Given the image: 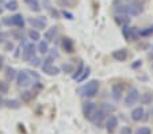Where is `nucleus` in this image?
I'll return each instance as SVG.
<instances>
[{
	"instance_id": "f257e3e1",
	"label": "nucleus",
	"mask_w": 153,
	"mask_h": 134,
	"mask_svg": "<svg viewBox=\"0 0 153 134\" xmlns=\"http://www.w3.org/2000/svg\"><path fill=\"white\" fill-rule=\"evenodd\" d=\"M1 23L6 24V26H14V27H19L20 30L25 29V18L22 16V14H15L12 16H6L3 18Z\"/></svg>"
},
{
	"instance_id": "f03ea898",
	"label": "nucleus",
	"mask_w": 153,
	"mask_h": 134,
	"mask_svg": "<svg viewBox=\"0 0 153 134\" xmlns=\"http://www.w3.org/2000/svg\"><path fill=\"white\" fill-rule=\"evenodd\" d=\"M122 35L126 41H137L140 38V30L131 26H122Z\"/></svg>"
},
{
	"instance_id": "7ed1b4c3",
	"label": "nucleus",
	"mask_w": 153,
	"mask_h": 134,
	"mask_svg": "<svg viewBox=\"0 0 153 134\" xmlns=\"http://www.w3.org/2000/svg\"><path fill=\"white\" fill-rule=\"evenodd\" d=\"M142 12H144V7H142V4L140 3L138 0H136V1H129V3L126 4V14L129 15V16H138Z\"/></svg>"
},
{
	"instance_id": "20e7f679",
	"label": "nucleus",
	"mask_w": 153,
	"mask_h": 134,
	"mask_svg": "<svg viewBox=\"0 0 153 134\" xmlns=\"http://www.w3.org/2000/svg\"><path fill=\"white\" fill-rule=\"evenodd\" d=\"M99 91V81L98 80H91L88 81L83 88V95L85 98H94Z\"/></svg>"
},
{
	"instance_id": "39448f33",
	"label": "nucleus",
	"mask_w": 153,
	"mask_h": 134,
	"mask_svg": "<svg viewBox=\"0 0 153 134\" xmlns=\"http://www.w3.org/2000/svg\"><path fill=\"white\" fill-rule=\"evenodd\" d=\"M15 80H16V84L18 87H29L30 84H33L31 81V76H30L29 70H20V72L16 73V77H15Z\"/></svg>"
},
{
	"instance_id": "423d86ee",
	"label": "nucleus",
	"mask_w": 153,
	"mask_h": 134,
	"mask_svg": "<svg viewBox=\"0 0 153 134\" xmlns=\"http://www.w3.org/2000/svg\"><path fill=\"white\" fill-rule=\"evenodd\" d=\"M35 53H37V46L34 45V42H27L22 49V58H23V61L29 62L35 56Z\"/></svg>"
},
{
	"instance_id": "0eeeda50",
	"label": "nucleus",
	"mask_w": 153,
	"mask_h": 134,
	"mask_svg": "<svg viewBox=\"0 0 153 134\" xmlns=\"http://www.w3.org/2000/svg\"><path fill=\"white\" fill-rule=\"evenodd\" d=\"M140 99V91L137 88H130L129 92H127L126 98H125V106L130 107V106L136 104Z\"/></svg>"
},
{
	"instance_id": "6e6552de",
	"label": "nucleus",
	"mask_w": 153,
	"mask_h": 134,
	"mask_svg": "<svg viewBox=\"0 0 153 134\" xmlns=\"http://www.w3.org/2000/svg\"><path fill=\"white\" fill-rule=\"evenodd\" d=\"M29 23L33 26V29L35 30H42L46 27V18L45 16H38V18H30L29 19Z\"/></svg>"
},
{
	"instance_id": "1a4fd4ad",
	"label": "nucleus",
	"mask_w": 153,
	"mask_h": 134,
	"mask_svg": "<svg viewBox=\"0 0 153 134\" xmlns=\"http://www.w3.org/2000/svg\"><path fill=\"white\" fill-rule=\"evenodd\" d=\"M96 108H98L96 103H94V102H85L83 104V114H84V117L90 121L91 117H92V114L95 113Z\"/></svg>"
},
{
	"instance_id": "9d476101",
	"label": "nucleus",
	"mask_w": 153,
	"mask_h": 134,
	"mask_svg": "<svg viewBox=\"0 0 153 134\" xmlns=\"http://www.w3.org/2000/svg\"><path fill=\"white\" fill-rule=\"evenodd\" d=\"M104 118H106V114H104L100 108H96L95 113L92 114V117H91L90 121L94 123V125H96V126H99V127H100V125H102V122L104 121Z\"/></svg>"
},
{
	"instance_id": "9b49d317",
	"label": "nucleus",
	"mask_w": 153,
	"mask_h": 134,
	"mask_svg": "<svg viewBox=\"0 0 153 134\" xmlns=\"http://www.w3.org/2000/svg\"><path fill=\"white\" fill-rule=\"evenodd\" d=\"M117 126H118V118L115 117V115H108L106 119V129L108 133H114L117 129Z\"/></svg>"
},
{
	"instance_id": "f8f14e48",
	"label": "nucleus",
	"mask_w": 153,
	"mask_h": 134,
	"mask_svg": "<svg viewBox=\"0 0 153 134\" xmlns=\"http://www.w3.org/2000/svg\"><path fill=\"white\" fill-rule=\"evenodd\" d=\"M41 68H42L43 73H46V75H49V76H56L61 72L60 68L54 67L53 64H41Z\"/></svg>"
},
{
	"instance_id": "ddd939ff",
	"label": "nucleus",
	"mask_w": 153,
	"mask_h": 134,
	"mask_svg": "<svg viewBox=\"0 0 153 134\" xmlns=\"http://www.w3.org/2000/svg\"><path fill=\"white\" fill-rule=\"evenodd\" d=\"M114 21H115V23L121 27L127 26V24L130 23V16L127 14H117L115 16H114Z\"/></svg>"
},
{
	"instance_id": "4468645a",
	"label": "nucleus",
	"mask_w": 153,
	"mask_h": 134,
	"mask_svg": "<svg viewBox=\"0 0 153 134\" xmlns=\"http://www.w3.org/2000/svg\"><path fill=\"white\" fill-rule=\"evenodd\" d=\"M144 115H145V111L142 107H136L133 111H131V119L134 121V122H140L141 119H144Z\"/></svg>"
},
{
	"instance_id": "2eb2a0df",
	"label": "nucleus",
	"mask_w": 153,
	"mask_h": 134,
	"mask_svg": "<svg viewBox=\"0 0 153 134\" xmlns=\"http://www.w3.org/2000/svg\"><path fill=\"white\" fill-rule=\"evenodd\" d=\"M61 45H62L64 50L67 53H73V50H75V44H73V41L71 39V38H62V42H61Z\"/></svg>"
},
{
	"instance_id": "dca6fc26",
	"label": "nucleus",
	"mask_w": 153,
	"mask_h": 134,
	"mask_svg": "<svg viewBox=\"0 0 153 134\" xmlns=\"http://www.w3.org/2000/svg\"><path fill=\"white\" fill-rule=\"evenodd\" d=\"M113 58L117 61H125L127 58V50L126 49H118L113 52Z\"/></svg>"
},
{
	"instance_id": "f3484780",
	"label": "nucleus",
	"mask_w": 153,
	"mask_h": 134,
	"mask_svg": "<svg viewBox=\"0 0 153 134\" xmlns=\"http://www.w3.org/2000/svg\"><path fill=\"white\" fill-rule=\"evenodd\" d=\"M122 92H123V85L122 84H114L111 88V93L115 100H119L122 98Z\"/></svg>"
},
{
	"instance_id": "a211bd4d",
	"label": "nucleus",
	"mask_w": 153,
	"mask_h": 134,
	"mask_svg": "<svg viewBox=\"0 0 153 134\" xmlns=\"http://www.w3.org/2000/svg\"><path fill=\"white\" fill-rule=\"evenodd\" d=\"M45 39H46L48 42H52V41H54V38L57 37V27L56 26H53V27H49V29L45 31Z\"/></svg>"
},
{
	"instance_id": "6ab92c4d",
	"label": "nucleus",
	"mask_w": 153,
	"mask_h": 134,
	"mask_svg": "<svg viewBox=\"0 0 153 134\" xmlns=\"http://www.w3.org/2000/svg\"><path fill=\"white\" fill-rule=\"evenodd\" d=\"M16 69L12 67H6V69H4V76H6V79L8 80V81H12V80H15V77H16Z\"/></svg>"
},
{
	"instance_id": "aec40b11",
	"label": "nucleus",
	"mask_w": 153,
	"mask_h": 134,
	"mask_svg": "<svg viewBox=\"0 0 153 134\" xmlns=\"http://www.w3.org/2000/svg\"><path fill=\"white\" fill-rule=\"evenodd\" d=\"M25 3L27 4V7H29L33 12H39L41 11V4H39L38 0H25Z\"/></svg>"
},
{
	"instance_id": "412c9836",
	"label": "nucleus",
	"mask_w": 153,
	"mask_h": 134,
	"mask_svg": "<svg viewBox=\"0 0 153 134\" xmlns=\"http://www.w3.org/2000/svg\"><path fill=\"white\" fill-rule=\"evenodd\" d=\"M138 100L141 102V104H152V102H153V92L142 93Z\"/></svg>"
},
{
	"instance_id": "4be33fe9",
	"label": "nucleus",
	"mask_w": 153,
	"mask_h": 134,
	"mask_svg": "<svg viewBox=\"0 0 153 134\" xmlns=\"http://www.w3.org/2000/svg\"><path fill=\"white\" fill-rule=\"evenodd\" d=\"M4 106L7 108H11V110H18L20 107V102L18 99H7L4 100Z\"/></svg>"
},
{
	"instance_id": "5701e85b",
	"label": "nucleus",
	"mask_w": 153,
	"mask_h": 134,
	"mask_svg": "<svg viewBox=\"0 0 153 134\" xmlns=\"http://www.w3.org/2000/svg\"><path fill=\"white\" fill-rule=\"evenodd\" d=\"M27 37H29V39L31 42H37V41H39V39H41L39 31H38V30H35V29L29 30V33H27Z\"/></svg>"
},
{
	"instance_id": "b1692460",
	"label": "nucleus",
	"mask_w": 153,
	"mask_h": 134,
	"mask_svg": "<svg viewBox=\"0 0 153 134\" xmlns=\"http://www.w3.org/2000/svg\"><path fill=\"white\" fill-rule=\"evenodd\" d=\"M18 7H19V3L16 0H10V1L4 3V10H7V11H16Z\"/></svg>"
},
{
	"instance_id": "393cba45",
	"label": "nucleus",
	"mask_w": 153,
	"mask_h": 134,
	"mask_svg": "<svg viewBox=\"0 0 153 134\" xmlns=\"http://www.w3.org/2000/svg\"><path fill=\"white\" fill-rule=\"evenodd\" d=\"M37 50L41 53V54H46V53L49 52V42L39 41V44H38V46H37Z\"/></svg>"
},
{
	"instance_id": "a878e982",
	"label": "nucleus",
	"mask_w": 153,
	"mask_h": 134,
	"mask_svg": "<svg viewBox=\"0 0 153 134\" xmlns=\"http://www.w3.org/2000/svg\"><path fill=\"white\" fill-rule=\"evenodd\" d=\"M99 108H100V110L103 111L106 115H110L111 113H114V111H115V106L110 104V103H103V104H102Z\"/></svg>"
},
{
	"instance_id": "bb28decb",
	"label": "nucleus",
	"mask_w": 153,
	"mask_h": 134,
	"mask_svg": "<svg viewBox=\"0 0 153 134\" xmlns=\"http://www.w3.org/2000/svg\"><path fill=\"white\" fill-rule=\"evenodd\" d=\"M33 96H34V92L33 91H23V92L20 93V99H22V102L25 103H29L30 100L33 99Z\"/></svg>"
},
{
	"instance_id": "cd10ccee",
	"label": "nucleus",
	"mask_w": 153,
	"mask_h": 134,
	"mask_svg": "<svg viewBox=\"0 0 153 134\" xmlns=\"http://www.w3.org/2000/svg\"><path fill=\"white\" fill-rule=\"evenodd\" d=\"M90 73H91V68L90 67H85V68H84V70H83V73H81L77 79H76V81H77V83H83L84 80H87V77L90 76Z\"/></svg>"
},
{
	"instance_id": "c85d7f7f",
	"label": "nucleus",
	"mask_w": 153,
	"mask_h": 134,
	"mask_svg": "<svg viewBox=\"0 0 153 134\" xmlns=\"http://www.w3.org/2000/svg\"><path fill=\"white\" fill-rule=\"evenodd\" d=\"M150 35H153V24L152 26H148V27H145V29L140 30V37L148 38V37H150Z\"/></svg>"
},
{
	"instance_id": "c756f323",
	"label": "nucleus",
	"mask_w": 153,
	"mask_h": 134,
	"mask_svg": "<svg viewBox=\"0 0 153 134\" xmlns=\"http://www.w3.org/2000/svg\"><path fill=\"white\" fill-rule=\"evenodd\" d=\"M84 68H85V67H84V64H83V62H80V64H79V67H77V69L73 70V73H72V79H75V80L77 79L79 76H80L81 73H83Z\"/></svg>"
},
{
	"instance_id": "7c9ffc66",
	"label": "nucleus",
	"mask_w": 153,
	"mask_h": 134,
	"mask_svg": "<svg viewBox=\"0 0 153 134\" xmlns=\"http://www.w3.org/2000/svg\"><path fill=\"white\" fill-rule=\"evenodd\" d=\"M114 8H115L117 14H126V4L122 1H119V4H117Z\"/></svg>"
},
{
	"instance_id": "2f4dec72",
	"label": "nucleus",
	"mask_w": 153,
	"mask_h": 134,
	"mask_svg": "<svg viewBox=\"0 0 153 134\" xmlns=\"http://www.w3.org/2000/svg\"><path fill=\"white\" fill-rule=\"evenodd\" d=\"M10 90V85L7 81H0V93L1 95H4V93H7Z\"/></svg>"
},
{
	"instance_id": "473e14b6",
	"label": "nucleus",
	"mask_w": 153,
	"mask_h": 134,
	"mask_svg": "<svg viewBox=\"0 0 153 134\" xmlns=\"http://www.w3.org/2000/svg\"><path fill=\"white\" fill-rule=\"evenodd\" d=\"M62 72H65V73H71V72H73V65L72 64H62L61 65V68H60Z\"/></svg>"
},
{
	"instance_id": "72a5a7b5",
	"label": "nucleus",
	"mask_w": 153,
	"mask_h": 134,
	"mask_svg": "<svg viewBox=\"0 0 153 134\" xmlns=\"http://www.w3.org/2000/svg\"><path fill=\"white\" fill-rule=\"evenodd\" d=\"M10 34L7 31H0V44H4V42L8 41Z\"/></svg>"
},
{
	"instance_id": "f704fd0d",
	"label": "nucleus",
	"mask_w": 153,
	"mask_h": 134,
	"mask_svg": "<svg viewBox=\"0 0 153 134\" xmlns=\"http://www.w3.org/2000/svg\"><path fill=\"white\" fill-rule=\"evenodd\" d=\"M136 134H152V131H150L149 127H146V126H142V127L137 129Z\"/></svg>"
},
{
	"instance_id": "c9c22d12",
	"label": "nucleus",
	"mask_w": 153,
	"mask_h": 134,
	"mask_svg": "<svg viewBox=\"0 0 153 134\" xmlns=\"http://www.w3.org/2000/svg\"><path fill=\"white\" fill-rule=\"evenodd\" d=\"M41 61H42V60H41L39 57H37V56H34V57H33V58L30 60L29 62L33 65V67H39V65H41Z\"/></svg>"
},
{
	"instance_id": "e433bc0d",
	"label": "nucleus",
	"mask_w": 153,
	"mask_h": 134,
	"mask_svg": "<svg viewBox=\"0 0 153 134\" xmlns=\"http://www.w3.org/2000/svg\"><path fill=\"white\" fill-rule=\"evenodd\" d=\"M119 134H133V130H131L130 126H123V127H121V130H119Z\"/></svg>"
},
{
	"instance_id": "4c0bfd02",
	"label": "nucleus",
	"mask_w": 153,
	"mask_h": 134,
	"mask_svg": "<svg viewBox=\"0 0 153 134\" xmlns=\"http://www.w3.org/2000/svg\"><path fill=\"white\" fill-rule=\"evenodd\" d=\"M61 15H62V16H65V18H67V19H69V21H73V19H75V16H73V14H71V12L65 11V10H64L62 12H61Z\"/></svg>"
},
{
	"instance_id": "58836bf2",
	"label": "nucleus",
	"mask_w": 153,
	"mask_h": 134,
	"mask_svg": "<svg viewBox=\"0 0 153 134\" xmlns=\"http://www.w3.org/2000/svg\"><path fill=\"white\" fill-rule=\"evenodd\" d=\"M50 15H52V16L54 18V19H58L61 14H60V12H58L56 8H50Z\"/></svg>"
},
{
	"instance_id": "ea45409f",
	"label": "nucleus",
	"mask_w": 153,
	"mask_h": 134,
	"mask_svg": "<svg viewBox=\"0 0 153 134\" xmlns=\"http://www.w3.org/2000/svg\"><path fill=\"white\" fill-rule=\"evenodd\" d=\"M48 53H50L49 56H52V57H54V58H58V52H57V49H56V47H53V49H49V52Z\"/></svg>"
},
{
	"instance_id": "a19ab883",
	"label": "nucleus",
	"mask_w": 153,
	"mask_h": 134,
	"mask_svg": "<svg viewBox=\"0 0 153 134\" xmlns=\"http://www.w3.org/2000/svg\"><path fill=\"white\" fill-rule=\"evenodd\" d=\"M4 47H6L7 52H11V50L14 49V45H12L10 41H7V42H4Z\"/></svg>"
},
{
	"instance_id": "79ce46f5",
	"label": "nucleus",
	"mask_w": 153,
	"mask_h": 134,
	"mask_svg": "<svg viewBox=\"0 0 153 134\" xmlns=\"http://www.w3.org/2000/svg\"><path fill=\"white\" fill-rule=\"evenodd\" d=\"M53 61H54V57H52V56H48L46 58L43 60V64H53Z\"/></svg>"
},
{
	"instance_id": "37998d69",
	"label": "nucleus",
	"mask_w": 153,
	"mask_h": 134,
	"mask_svg": "<svg viewBox=\"0 0 153 134\" xmlns=\"http://www.w3.org/2000/svg\"><path fill=\"white\" fill-rule=\"evenodd\" d=\"M11 34H12V37H15L16 39H23V37H22V34H20L19 31H12Z\"/></svg>"
},
{
	"instance_id": "c03bdc74",
	"label": "nucleus",
	"mask_w": 153,
	"mask_h": 134,
	"mask_svg": "<svg viewBox=\"0 0 153 134\" xmlns=\"http://www.w3.org/2000/svg\"><path fill=\"white\" fill-rule=\"evenodd\" d=\"M141 65H142V61H141V60H137L136 62H133V64H131V68H133V69H136V68L141 67Z\"/></svg>"
},
{
	"instance_id": "a18cd8bd",
	"label": "nucleus",
	"mask_w": 153,
	"mask_h": 134,
	"mask_svg": "<svg viewBox=\"0 0 153 134\" xmlns=\"http://www.w3.org/2000/svg\"><path fill=\"white\" fill-rule=\"evenodd\" d=\"M30 76H33L34 79H37V80H39V75L38 73H35V72H30Z\"/></svg>"
},
{
	"instance_id": "49530a36",
	"label": "nucleus",
	"mask_w": 153,
	"mask_h": 134,
	"mask_svg": "<svg viewBox=\"0 0 153 134\" xmlns=\"http://www.w3.org/2000/svg\"><path fill=\"white\" fill-rule=\"evenodd\" d=\"M3 65H4V57L3 56H0V69L3 68Z\"/></svg>"
},
{
	"instance_id": "de8ad7c7",
	"label": "nucleus",
	"mask_w": 153,
	"mask_h": 134,
	"mask_svg": "<svg viewBox=\"0 0 153 134\" xmlns=\"http://www.w3.org/2000/svg\"><path fill=\"white\" fill-rule=\"evenodd\" d=\"M1 106H4V99L0 96V107H1Z\"/></svg>"
},
{
	"instance_id": "09e8293b",
	"label": "nucleus",
	"mask_w": 153,
	"mask_h": 134,
	"mask_svg": "<svg viewBox=\"0 0 153 134\" xmlns=\"http://www.w3.org/2000/svg\"><path fill=\"white\" fill-rule=\"evenodd\" d=\"M3 11H4V8H3V7H1V4H0V15L3 14Z\"/></svg>"
},
{
	"instance_id": "8fccbe9b",
	"label": "nucleus",
	"mask_w": 153,
	"mask_h": 134,
	"mask_svg": "<svg viewBox=\"0 0 153 134\" xmlns=\"http://www.w3.org/2000/svg\"><path fill=\"white\" fill-rule=\"evenodd\" d=\"M3 3H6V0H0V4H3Z\"/></svg>"
},
{
	"instance_id": "3c124183",
	"label": "nucleus",
	"mask_w": 153,
	"mask_h": 134,
	"mask_svg": "<svg viewBox=\"0 0 153 134\" xmlns=\"http://www.w3.org/2000/svg\"><path fill=\"white\" fill-rule=\"evenodd\" d=\"M152 50H153V45H152Z\"/></svg>"
},
{
	"instance_id": "603ef678",
	"label": "nucleus",
	"mask_w": 153,
	"mask_h": 134,
	"mask_svg": "<svg viewBox=\"0 0 153 134\" xmlns=\"http://www.w3.org/2000/svg\"><path fill=\"white\" fill-rule=\"evenodd\" d=\"M152 68H153V64H152Z\"/></svg>"
},
{
	"instance_id": "864d4df0",
	"label": "nucleus",
	"mask_w": 153,
	"mask_h": 134,
	"mask_svg": "<svg viewBox=\"0 0 153 134\" xmlns=\"http://www.w3.org/2000/svg\"><path fill=\"white\" fill-rule=\"evenodd\" d=\"M152 115H153V113H152Z\"/></svg>"
}]
</instances>
